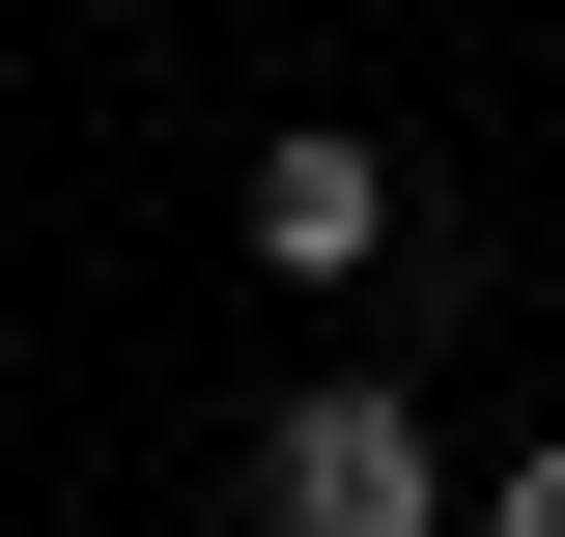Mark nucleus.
I'll return each mask as SVG.
<instances>
[{
	"label": "nucleus",
	"instance_id": "f257e3e1",
	"mask_svg": "<svg viewBox=\"0 0 565 537\" xmlns=\"http://www.w3.org/2000/svg\"><path fill=\"white\" fill-rule=\"evenodd\" d=\"M255 537H452V453H424V397H282L255 424Z\"/></svg>",
	"mask_w": 565,
	"mask_h": 537
},
{
	"label": "nucleus",
	"instance_id": "f03ea898",
	"mask_svg": "<svg viewBox=\"0 0 565 537\" xmlns=\"http://www.w3.org/2000/svg\"><path fill=\"white\" fill-rule=\"evenodd\" d=\"M255 255H282V283H367V255H396V141H340V114L255 141Z\"/></svg>",
	"mask_w": 565,
	"mask_h": 537
},
{
	"label": "nucleus",
	"instance_id": "7ed1b4c3",
	"mask_svg": "<svg viewBox=\"0 0 565 537\" xmlns=\"http://www.w3.org/2000/svg\"><path fill=\"white\" fill-rule=\"evenodd\" d=\"M481 537H565V453H509V481H481Z\"/></svg>",
	"mask_w": 565,
	"mask_h": 537
}]
</instances>
